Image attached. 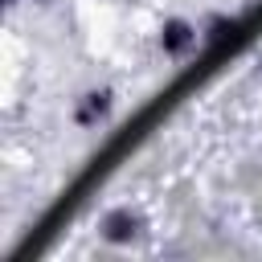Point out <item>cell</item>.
<instances>
[{
	"instance_id": "6da1fadb",
	"label": "cell",
	"mask_w": 262,
	"mask_h": 262,
	"mask_svg": "<svg viewBox=\"0 0 262 262\" xmlns=\"http://www.w3.org/2000/svg\"><path fill=\"white\" fill-rule=\"evenodd\" d=\"M135 225H139V221H135L131 213H111V217L102 221V229H106L111 242H127V237H135Z\"/></svg>"
},
{
	"instance_id": "7a4b0ae2",
	"label": "cell",
	"mask_w": 262,
	"mask_h": 262,
	"mask_svg": "<svg viewBox=\"0 0 262 262\" xmlns=\"http://www.w3.org/2000/svg\"><path fill=\"white\" fill-rule=\"evenodd\" d=\"M160 41H164V49H168V53H180V49H188V45H192V29H188L184 20H172V25L164 29V37H160Z\"/></svg>"
},
{
	"instance_id": "3957f363",
	"label": "cell",
	"mask_w": 262,
	"mask_h": 262,
	"mask_svg": "<svg viewBox=\"0 0 262 262\" xmlns=\"http://www.w3.org/2000/svg\"><path fill=\"white\" fill-rule=\"evenodd\" d=\"M106 111V94H90V102H86V111H82V123H90L94 115H102Z\"/></svg>"
}]
</instances>
